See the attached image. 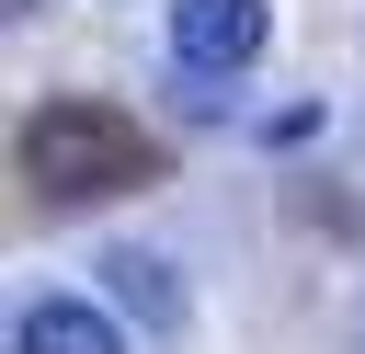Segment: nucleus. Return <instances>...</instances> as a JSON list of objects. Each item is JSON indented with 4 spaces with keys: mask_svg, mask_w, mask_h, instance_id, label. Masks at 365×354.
Instances as JSON below:
<instances>
[{
    "mask_svg": "<svg viewBox=\"0 0 365 354\" xmlns=\"http://www.w3.org/2000/svg\"><path fill=\"white\" fill-rule=\"evenodd\" d=\"M0 11H11V23H34V11H46V0H0Z\"/></svg>",
    "mask_w": 365,
    "mask_h": 354,
    "instance_id": "obj_5",
    "label": "nucleus"
},
{
    "mask_svg": "<svg viewBox=\"0 0 365 354\" xmlns=\"http://www.w3.org/2000/svg\"><path fill=\"white\" fill-rule=\"evenodd\" d=\"M11 148H23V183L46 206H103V194H125L148 171V126L114 114V103H91V91H46Z\"/></svg>",
    "mask_w": 365,
    "mask_h": 354,
    "instance_id": "obj_1",
    "label": "nucleus"
},
{
    "mask_svg": "<svg viewBox=\"0 0 365 354\" xmlns=\"http://www.w3.org/2000/svg\"><path fill=\"white\" fill-rule=\"evenodd\" d=\"M274 11L262 0H171V69H205V80H240L262 57Z\"/></svg>",
    "mask_w": 365,
    "mask_h": 354,
    "instance_id": "obj_2",
    "label": "nucleus"
},
{
    "mask_svg": "<svg viewBox=\"0 0 365 354\" xmlns=\"http://www.w3.org/2000/svg\"><path fill=\"white\" fill-rule=\"evenodd\" d=\"M11 354H125V331L91 308V297H34L11 320Z\"/></svg>",
    "mask_w": 365,
    "mask_h": 354,
    "instance_id": "obj_4",
    "label": "nucleus"
},
{
    "mask_svg": "<svg viewBox=\"0 0 365 354\" xmlns=\"http://www.w3.org/2000/svg\"><path fill=\"white\" fill-rule=\"evenodd\" d=\"M91 274L114 285V308H125V320H148V331H182V263H171V251H148V240H114Z\"/></svg>",
    "mask_w": 365,
    "mask_h": 354,
    "instance_id": "obj_3",
    "label": "nucleus"
}]
</instances>
